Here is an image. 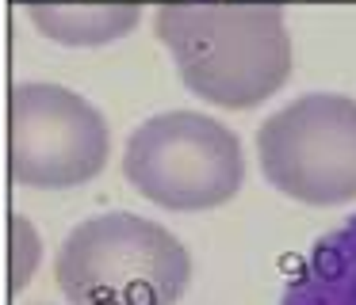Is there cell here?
I'll return each instance as SVG.
<instances>
[{
    "label": "cell",
    "instance_id": "8",
    "mask_svg": "<svg viewBox=\"0 0 356 305\" xmlns=\"http://www.w3.org/2000/svg\"><path fill=\"white\" fill-rule=\"evenodd\" d=\"M39 259H42L39 229L24 214H16L12 218V290H24L31 282V274L39 271Z\"/></svg>",
    "mask_w": 356,
    "mask_h": 305
},
{
    "label": "cell",
    "instance_id": "5",
    "mask_svg": "<svg viewBox=\"0 0 356 305\" xmlns=\"http://www.w3.org/2000/svg\"><path fill=\"white\" fill-rule=\"evenodd\" d=\"M108 119L81 92L50 80L12 88V180L35 191H73L104 172Z\"/></svg>",
    "mask_w": 356,
    "mask_h": 305
},
{
    "label": "cell",
    "instance_id": "4",
    "mask_svg": "<svg viewBox=\"0 0 356 305\" xmlns=\"http://www.w3.org/2000/svg\"><path fill=\"white\" fill-rule=\"evenodd\" d=\"M257 160L280 195L307 206L356 198V99L307 92L257 130Z\"/></svg>",
    "mask_w": 356,
    "mask_h": 305
},
{
    "label": "cell",
    "instance_id": "1",
    "mask_svg": "<svg viewBox=\"0 0 356 305\" xmlns=\"http://www.w3.org/2000/svg\"><path fill=\"white\" fill-rule=\"evenodd\" d=\"M154 31L203 103L249 111L291 76V31L276 0H169Z\"/></svg>",
    "mask_w": 356,
    "mask_h": 305
},
{
    "label": "cell",
    "instance_id": "6",
    "mask_svg": "<svg viewBox=\"0 0 356 305\" xmlns=\"http://www.w3.org/2000/svg\"><path fill=\"white\" fill-rule=\"evenodd\" d=\"M280 305H356V214L310 244Z\"/></svg>",
    "mask_w": 356,
    "mask_h": 305
},
{
    "label": "cell",
    "instance_id": "2",
    "mask_svg": "<svg viewBox=\"0 0 356 305\" xmlns=\"http://www.w3.org/2000/svg\"><path fill=\"white\" fill-rule=\"evenodd\" d=\"M54 279L70 305H177L192 286V256L161 221L111 210L70 229Z\"/></svg>",
    "mask_w": 356,
    "mask_h": 305
},
{
    "label": "cell",
    "instance_id": "7",
    "mask_svg": "<svg viewBox=\"0 0 356 305\" xmlns=\"http://www.w3.org/2000/svg\"><path fill=\"white\" fill-rule=\"evenodd\" d=\"M42 38L58 46H108L131 35L142 4H88V0H19Z\"/></svg>",
    "mask_w": 356,
    "mask_h": 305
},
{
    "label": "cell",
    "instance_id": "3",
    "mask_svg": "<svg viewBox=\"0 0 356 305\" xmlns=\"http://www.w3.org/2000/svg\"><path fill=\"white\" fill-rule=\"evenodd\" d=\"M123 175L146 202L177 214L226 206L245 183V152L230 126L200 111L146 119L123 149Z\"/></svg>",
    "mask_w": 356,
    "mask_h": 305
}]
</instances>
